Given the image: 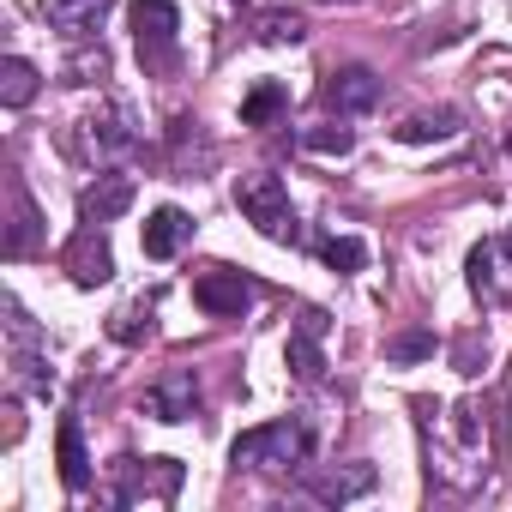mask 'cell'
Masks as SVG:
<instances>
[{
  "label": "cell",
  "mask_w": 512,
  "mask_h": 512,
  "mask_svg": "<svg viewBox=\"0 0 512 512\" xmlns=\"http://www.w3.org/2000/svg\"><path fill=\"white\" fill-rule=\"evenodd\" d=\"M55 458H61V482H67V494H85V488H91V458H85V428H79V416H61Z\"/></svg>",
  "instance_id": "cell-10"
},
{
  "label": "cell",
  "mask_w": 512,
  "mask_h": 512,
  "mask_svg": "<svg viewBox=\"0 0 512 512\" xmlns=\"http://www.w3.org/2000/svg\"><path fill=\"white\" fill-rule=\"evenodd\" d=\"M422 356H434V332H404V338H392V362H422Z\"/></svg>",
  "instance_id": "cell-23"
},
{
  "label": "cell",
  "mask_w": 512,
  "mask_h": 512,
  "mask_svg": "<svg viewBox=\"0 0 512 512\" xmlns=\"http://www.w3.org/2000/svg\"><path fill=\"white\" fill-rule=\"evenodd\" d=\"M67 272H73V284L79 290H97V284H109L115 278V253H109V235H103V223H85L73 241H67Z\"/></svg>",
  "instance_id": "cell-4"
},
{
  "label": "cell",
  "mask_w": 512,
  "mask_h": 512,
  "mask_svg": "<svg viewBox=\"0 0 512 512\" xmlns=\"http://www.w3.org/2000/svg\"><path fill=\"white\" fill-rule=\"evenodd\" d=\"M500 253H506V260H512V229H506V235H500Z\"/></svg>",
  "instance_id": "cell-25"
},
{
  "label": "cell",
  "mask_w": 512,
  "mask_h": 512,
  "mask_svg": "<svg viewBox=\"0 0 512 512\" xmlns=\"http://www.w3.org/2000/svg\"><path fill=\"white\" fill-rule=\"evenodd\" d=\"M193 404H199V380H193V368H169V374H163L157 386H145V398H139V410H145L151 422H187Z\"/></svg>",
  "instance_id": "cell-5"
},
{
  "label": "cell",
  "mask_w": 512,
  "mask_h": 512,
  "mask_svg": "<svg viewBox=\"0 0 512 512\" xmlns=\"http://www.w3.org/2000/svg\"><path fill=\"white\" fill-rule=\"evenodd\" d=\"M31 235H37V211H31L25 193H13V223H7V253H13V260L31 247Z\"/></svg>",
  "instance_id": "cell-21"
},
{
  "label": "cell",
  "mask_w": 512,
  "mask_h": 512,
  "mask_svg": "<svg viewBox=\"0 0 512 512\" xmlns=\"http://www.w3.org/2000/svg\"><path fill=\"white\" fill-rule=\"evenodd\" d=\"M452 133H464V115L458 109H428V115L398 121V139L404 145H428V139H452Z\"/></svg>",
  "instance_id": "cell-15"
},
{
  "label": "cell",
  "mask_w": 512,
  "mask_h": 512,
  "mask_svg": "<svg viewBox=\"0 0 512 512\" xmlns=\"http://www.w3.org/2000/svg\"><path fill=\"white\" fill-rule=\"evenodd\" d=\"M187 235H193L187 211H181V205H157V211L145 217V229H139V241H145V260H175V253L187 247Z\"/></svg>",
  "instance_id": "cell-8"
},
{
  "label": "cell",
  "mask_w": 512,
  "mask_h": 512,
  "mask_svg": "<svg viewBox=\"0 0 512 512\" xmlns=\"http://www.w3.org/2000/svg\"><path fill=\"white\" fill-rule=\"evenodd\" d=\"M494 253H500L494 241H476V247H470V260H464V266H470V290H476L482 302L500 296V290H494Z\"/></svg>",
  "instance_id": "cell-20"
},
{
  "label": "cell",
  "mask_w": 512,
  "mask_h": 512,
  "mask_svg": "<svg viewBox=\"0 0 512 512\" xmlns=\"http://www.w3.org/2000/svg\"><path fill=\"white\" fill-rule=\"evenodd\" d=\"M302 37H308V25H302L296 13H266V19H260V43H272V49L302 43Z\"/></svg>",
  "instance_id": "cell-22"
},
{
  "label": "cell",
  "mask_w": 512,
  "mask_h": 512,
  "mask_svg": "<svg viewBox=\"0 0 512 512\" xmlns=\"http://www.w3.org/2000/svg\"><path fill=\"white\" fill-rule=\"evenodd\" d=\"M103 13H109V0H43V19H49L55 31H67V37L97 31Z\"/></svg>",
  "instance_id": "cell-12"
},
{
  "label": "cell",
  "mask_w": 512,
  "mask_h": 512,
  "mask_svg": "<svg viewBox=\"0 0 512 512\" xmlns=\"http://www.w3.org/2000/svg\"><path fill=\"white\" fill-rule=\"evenodd\" d=\"M284 356H290V374H296V380H308V386L326 374V356H320V332H308V326L290 338V350H284Z\"/></svg>",
  "instance_id": "cell-17"
},
{
  "label": "cell",
  "mask_w": 512,
  "mask_h": 512,
  "mask_svg": "<svg viewBox=\"0 0 512 512\" xmlns=\"http://www.w3.org/2000/svg\"><path fill=\"white\" fill-rule=\"evenodd\" d=\"M506 145H512V139H506Z\"/></svg>",
  "instance_id": "cell-26"
},
{
  "label": "cell",
  "mask_w": 512,
  "mask_h": 512,
  "mask_svg": "<svg viewBox=\"0 0 512 512\" xmlns=\"http://www.w3.org/2000/svg\"><path fill=\"white\" fill-rule=\"evenodd\" d=\"M193 302H199L205 314H217V320H235V314H247V302H253V278H241V272H205V278L193 284Z\"/></svg>",
  "instance_id": "cell-6"
},
{
  "label": "cell",
  "mask_w": 512,
  "mask_h": 512,
  "mask_svg": "<svg viewBox=\"0 0 512 512\" xmlns=\"http://www.w3.org/2000/svg\"><path fill=\"white\" fill-rule=\"evenodd\" d=\"M308 446H314V434L296 416H284V422H266V428H247L229 446V464L235 470H284V464H302Z\"/></svg>",
  "instance_id": "cell-2"
},
{
  "label": "cell",
  "mask_w": 512,
  "mask_h": 512,
  "mask_svg": "<svg viewBox=\"0 0 512 512\" xmlns=\"http://www.w3.org/2000/svg\"><path fill=\"white\" fill-rule=\"evenodd\" d=\"M320 260H326L332 272L350 278V272L368 266V241H356V235H326V241H320Z\"/></svg>",
  "instance_id": "cell-18"
},
{
  "label": "cell",
  "mask_w": 512,
  "mask_h": 512,
  "mask_svg": "<svg viewBox=\"0 0 512 512\" xmlns=\"http://www.w3.org/2000/svg\"><path fill=\"white\" fill-rule=\"evenodd\" d=\"M284 109H290V91L278 79H260V85L241 97V127H272Z\"/></svg>",
  "instance_id": "cell-14"
},
{
  "label": "cell",
  "mask_w": 512,
  "mask_h": 512,
  "mask_svg": "<svg viewBox=\"0 0 512 512\" xmlns=\"http://www.w3.org/2000/svg\"><path fill=\"white\" fill-rule=\"evenodd\" d=\"M133 205V175H97L85 193H79V223H109V217H121Z\"/></svg>",
  "instance_id": "cell-9"
},
{
  "label": "cell",
  "mask_w": 512,
  "mask_h": 512,
  "mask_svg": "<svg viewBox=\"0 0 512 512\" xmlns=\"http://www.w3.org/2000/svg\"><path fill=\"white\" fill-rule=\"evenodd\" d=\"M302 145H308V151H320V157H350V151H356V133H350V127L320 121V127H308V133H302Z\"/></svg>",
  "instance_id": "cell-19"
},
{
  "label": "cell",
  "mask_w": 512,
  "mask_h": 512,
  "mask_svg": "<svg viewBox=\"0 0 512 512\" xmlns=\"http://www.w3.org/2000/svg\"><path fill=\"white\" fill-rule=\"evenodd\" d=\"M235 205H241V217L260 229L266 241H278V247H296L302 241V217H296V205H290V187L278 181V175H241L235 181Z\"/></svg>",
  "instance_id": "cell-1"
},
{
  "label": "cell",
  "mask_w": 512,
  "mask_h": 512,
  "mask_svg": "<svg viewBox=\"0 0 512 512\" xmlns=\"http://www.w3.org/2000/svg\"><path fill=\"white\" fill-rule=\"evenodd\" d=\"M380 103V79L368 73V67H338L332 79H326V109H338V115H368Z\"/></svg>",
  "instance_id": "cell-7"
},
{
  "label": "cell",
  "mask_w": 512,
  "mask_h": 512,
  "mask_svg": "<svg viewBox=\"0 0 512 512\" xmlns=\"http://www.w3.org/2000/svg\"><path fill=\"white\" fill-rule=\"evenodd\" d=\"M308 488H314V500H326V506H344V500H356V494H368V488H374V464H350V470L314 476Z\"/></svg>",
  "instance_id": "cell-13"
},
{
  "label": "cell",
  "mask_w": 512,
  "mask_h": 512,
  "mask_svg": "<svg viewBox=\"0 0 512 512\" xmlns=\"http://www.w3.org/2000/svg\"><path fill=\"white\" fill-rule=\"evenodd\" d=\"M103 67H109V61H103V49H97V55H79V61H73V73H79V85H85V73H103Z\"/></svg>",
  "instance_id": "cell-24"
},
{
  "label": "cell",
  "mask_w": 512,
  "mask_h": 512,
  "mask_svg": "<svg viewBox=\"0 0 512 512\" xmlns=\"http://www.w3.org/2000/svg\"><path fill=\"white\" fill-rule=\"evenodd\" d=\"M37 97V67L25 61V55H7V61H0V103H7V109H25Z\"/></svg>",
  "instance_id": "cell-16"
},
{
  "label": "cell",
  "mask_w": 512,
  "mask_h": 512,
  "mask_svg": "<svg viewBox=\"0 0 512 512\" xmlns=\"http://www.w3.org/2000/svg\"><path fill=\"white\" fill-rule=\"evenodd\" d=\"M85 139H91V151H97V157H121V151H133V145H139V133H133V121H127V109H103V115H91V121H85Z\"/></svg>",
  "instance_id": "cell-11"
},
{
  "label": "cell",
  "mask_w": 512,
  "mask_h": 512,
  "mask_svg": "<svg viewBox=\"0 0 512 512\" xmlns=\"http://www.w3.org/2000/svg\"><path fill=\"white\" fill-rule=\"evenodd\" d=\"M127 25H133L139 61H169V55H175V31H181L175 0H133V7H127Z\"/></svg>",
  "instance_id": "cell-3"
}]
</instances>
